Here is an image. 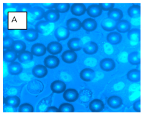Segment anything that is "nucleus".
I'll return each instance as SVG.
<instances>
[{"mask_svg":"<svg viewBox=\"0 0 146 116\" xmlns=\"http://www.w3.org/2000/svg\"><path fill=\"white\" fill-rule=\"evenodd\" d=\"M66 26L69 30L72 32L78 31L82 27V22L76 18H71L67 20Z\"/></svg>","mask_w":146,"mask_h":116,"instance_id":"obj_12","label":"nucleus"},{"mask_svg":"<svg viewBox=\"0 0 146 116\" xmlns=\"http://www.w3.org/2000/svg\"><path fill=\"white\" fill-rule=\"evenodd\" d=\"M117 23V21L113 20L109 18H104L101 22V27L106 31L111 32L116 29Z\"/></svg>","mask_w":146,"mask_h":116,"instance_id":"obj_17","label":"nucleus"},{"mask_svg":"<svg viewBox=\"0 0 146 116\" xmlns=\"http://www.w3.org/2000/svg\"><path fill=\"white\" fill-rule=\"evenodd\" d=\"M133 109L136 112H141V100L135 101L133 104Z\"/></svg>","mask_w":146,"mask_h":116,"instance_id":"obj_43","label":"nucleus"},{"mask_svg":"<svg viewBox=\"0 0 146 116\" xmlns=\"http://www.w3.org/2000/svg\"><path fill=\"white\" fill-rule=\"evenodd\" d=\"M33 54L31 52L25 50L18 55V60L21 63H27L33 60Z\"/></svg>","mask_w":146,"mask_h":116,"instance_id":"obj_28","label":"nucleus"},{"mask_svg":"<svg viewBox=\"0 0 146 116\" xmlns=\"http://www.w3.org/2000/svg\"><path fill=\"white\" fill-rule=\"evenodd\" d=\"M42 5L44 7V8L51 10V9H52L55 7L56 3H43Z\"/></svg>","mask_w":146,"mask_h":116,"instance_id":"obj_45","label":"nucleus"},{"mask_svg":"<svg viewBox=\"0 0 146 116\" xmlns=\"http://www.w3.org/2000/svg\"><path fill=\"white\" fill-rule=\"evenodd\" d=\"M128 61L133 65H138L141 63L140 54L138 52H133L128 55Z\"/></svg>","mask_w":146,"mask_h":116,"instance_id":"obj_34","label":"nucleus"},{"mask_svg":"<svg viewBox=\"0 0 146 116\" xmlns=\"http://www.w3.org/2000/svg\"><path fill=\"white\" fill-rule=\"evenodd\" d=\"M84 52L88 55H93L98 51V45L93 41H89L85 44L83 47Z\"/></svg>","mask_w":146,"mask_h":116,"instance_id":"obj_25","label":"nucleus"},{"mask_svg":"<svg viewBox=\"0 0 146 116\" xmlns=\"http://www.w3.org/2000/svg\"><path fill=\"white\" fill-rule=\"evenodd\" d=\"M14 40L10 36H6L3 38V48L4 49H12Z\"/></svg>","mask_w":146,"mask_h":116,"instance_id":"obj_40","label":"nucleus"},{"mask_svg":"<svg viewBox=\"0 0 146 116\" xmlns=\"http://www.w3.org/2000/svg\"><path fill=\"white\" fill-rule=\"evenodd\" d=\"M115 61L110 58H104L100 62V67L104 71H111L115 68Z\"/></svg>","mask_w":146,"mask_h":116,"instance_id":"obj_7","label":"nucleus"},{"mask_svg":"<svg viewBox=\"0 0 146 116\" xmlns=\"http://www.w3.org/2000/svg\"><path fill=\"white\" fill-rule=\"evenodd\" d=\"M21 103V100L20 97L17 95L7 96L4 99V103L7 106H10L13 108H17L19 107Z\"/></svg>","mask_w":146,"mask_h":116,"instance_id":"obj_14","label":"nucleus"},{"mask_svg":"<svg viewBox=\"0 0 146 116\" xmlns=\"http://www.w3.org/2000/svg\"><path fill=\"white\" fill-rule=\"evenodd\" d=\"M43 62L44 66L47 68L55 69L57 68L59 66V64H60V60L57 57L51 55H48V56L46 57Z\"/></svg>","mask_w":146,"mask_h":116,"instance_id":"obj_4","label":"nucleus"},{"mask_svg":"<svg viewBox=\"0 0 146 116\" xmlns=\"http://www.w3.org/2000/svg\"><path fill=\"white\" fill-rule=\"evenodd\" d=\"M31 6L29 4L27 3H23L20 4L17 7V11L20 12H30L31 10Z\"/></svg>","mask_w":146,"mask_h":116,"instance_id":"obj_41","label":"nucleus"},{"mask_svg":"<svg viewBox=\"0 0 146 116\" xmlns=\"http://www.w3.org/2000/svg\"><path fill=\"white\" fill-rule=\"evenodd\" d=\"M105 105L100 99H94L89 103V109L93 113H100L104 109Z\"/></svg>","mask_w":146,"mask_h":116,"instance_id":"obj_8","label":"nucleus"},{"mask_svg":"<svg viewBox=\"0 0 146 116\" xmlns=\"http://www.w3.org/2000/svg\"><path fill=\"white\" fill-rule=\"evenodd\" d=\"M34 111L33 105L28 103H25L19 106L18 112L20 113H33Z\"/></svg>","mask_w":146,"mask_h":116,"instance_id":"obj_39","label":"nucleus"},{"mask_svg":"<svg viewBox=\"0 0 146 116\" xmlns=\"http://www.w3.org/2000/svg\"><path fill=\"white\" fill-rule=\"evenodd\" d=\"M82 27L87 32H93L96 29L98 23L95 20L92 18H88L85 19L82 23Z\"/></svg>","mask_w":146,"mask_h":116,"instance_id":"obj_6","label":"nucleus"},{"mask_svg":"<svg viewBox=\"0 0 146 116\" xmlns=\"http://www.w3.org/2000/svg\"><path fill=\"white\" fill-rule=\"evenodd\" d=\"M108 18L110 19L115 20L116 21H119L122 20V18L124 17L123 12L119 9L113 8L111 10L108 11Z\"/></svg>","mask_w":146,"mask_h":116,"instance_id":"obj_27","label":"nucleus"},{"mask_svg":"<svg viewBox=\"0 0 146 116\" xmlns=\"http://www.w3.org/2000/svg\"><path fill=\"white\" fill-rule=\"evenodd\" d=\"M63 97L64 100L67 102H74L79 99V94L78 91L75 89L70 88L64 91Z\"/></svg>","mask_w":146,"mask_h":116,"instance_id":"obj_2","label":"nucleus"},{"mask_svg":"<svg viewBox=\"0 0 146 116\" xmlns=\"http://www.w3.org/2000/svg\"><path fill=\"white\" fill-rule=\"evenodd\" d=\"M46 113H59V109L56 106H49L46 111Z\"/></svg>","mask_w":146,"mask_h":116,"instance_id":"obj_44","label":"nucleus"},{"mask_svg":"<svg viewBox=\"0 0 146 116\" xmlns=\"http://www.w3.org/2000/svg\"><path fill=\"white\" fill-rule=\"evenodd\" d=\"M26 44L25 42L21 40H16L13 43L12 49L14 50L18 54H20L26 50Z\"/></svg>","mask_w":146,"mask_h":116,"instance_id":"obj_36","label":"nucleus"},{"mask_svg":"<svg viewBox=\"0 0 146 116\" xmlns=\"http://www.w3.org/2000/svg\"><path fill=\"white\" fill-rule=\"evenodd\" d=\"M99 5L102 8V11H110L114 8L115 4L114 3H100Z\"/></svg>","mask_w":146,"mask_h":116,"instance_id":"obj_42","label":"nucleus"},{"mask_svg":"<svg viewBox=\"0 0 146 116\" xmlns=\"http://www.w3.org/2000/svg\"><path fill=\"white\" fill-rule=\"evenodd\" d=\"M33 74L36 78H42L48 74L47 68L42 64H38L33 69Z\"/></svg>","mask_w":146,"mask_h":116,"instance_id":"obj_15","label":"nucleus"},{"mask_svg":"<svg viewBox=\"0 0 146 116\" xmlns=\"http://www.w3.org/2000/svg\"><path fill=\"white\" fill-rule=\"evenodd\" d=\"M18 53L14 50L12 49L4 50L3 52V59L7 63H12L15 62L18 58Z\"/></svg>","mask_w":146,"mask_h":116,"instance_id":"obj_24","label":"nucleus"},{"mask_svg":"<svg viewBox=\"0 0 146 116\" xmlns=\"http://www.w3.org/2000/svg\"><path fill=\"white\" fill-rule=\"evenodd\" d=\"M68 47L70 50L76 51H79L82 49V41L79 38H72L70 39L67 43Z\"/></svg>","mask_w":146,"mask_h":116,"instance_id":"obj_26","label":"nucleus"},{"mask_svg":"<svg viewBox=\"0 0 146 116\" xmlns=\"http://www.w3.org/2000/svg\"><path fill=\"white\" fill-rule=\"evenodd\" d=\"M49 25V22L46 21L41 20L36 23L35 26V29L37 31L38 33L43 34L47 32Z\"/></svg>","mask_w":146,"mask_h":116,"instance_id":"obj_32","label":"nucleus"},{"mask_svg":"<svg viewBox=\"0 0 146 116\" xmlns=\"http://www.w3.org/2000/svg\"><path fill=\"white\" fill-rule=\"evenodd\" d=\"M127 79L133 82H138L141 79V72L138 69H132L127 74Z\"/></svg>","mask_w":146,"mask_h":116,"instance_id":"obj_31","label":"nucleus"},{"mask_svg":"<svg viewBox=\"0 0 146 116\" xmlns=\"http://www.w3.org/2000/svg\"><path fill=\"white\" fill-rule=\"evenodd\" d=\"M107 104L111 108L117 109L122 105L123 101L121 97L117 95H113L108 99Z\"/></svg>","mask_w":146,"mask_h":116,"instance_id":"obj_20","label":"nucleus"},{"mask_svg":"<svg viewBox=\"0 0 146 116\" xmlns=\"http://www.w3.org/2000/svg\"><path fill=\"white\" fill-rule=\"evenodd\" d=\"M24 37L26 41L29 42H33L37 40L38 37V33L35 29H29L24 31Z\"/></svg>","mask_w":146,"mask_h":116,"instance_id":"obj_29","label":"nucleus"},{"mask_svg":"<svg viewBox=\"0 0 146 116\" xmlns=\"http://www.w3.org/2000/svg\"><path fill=\"white\" fill-rule=\"evenodd\" d=\"M128 15L132 18H139L141 15V6L139 5H133L130 7L127 11Z\"/></svg>","mask_w":146,"mask_h":116,"instance_id":"obj_33","label":"nucleus"},{"mask_svg":"<svg viewBox=\"0 0 146 116\" xmlns=\"http://www.w3.org/2000/svg\"><path fill=\"white\" fill-rule=\"evenodd\" d=\"M66 85L61 80H55L51 84V89L53 93L61 94L66 90Z\"/></svg>","mask_w":146,"mask_h":116,"instance_id":"obj_10","label":"nucleus"},{"mask_svg":"<svg viewBox=\"0 0 146 116\" xmlns=\"http://www.w3.org/2000/svg\"><path fill=\"white\" fill-rule=\"evenodd\" d=\"M86 8L83 3H74L71 7V12L76 16H82L85 14Z\"/></svg>","mask_w":146,"mask_h":116,"instance_id":"obj_13","label":"nucleus"},{"mask_svg":"<svg viewBox=\"0 0 146 116\" xmlns=\"http://www.w3.org/2000/svg\"><path fill=\"white\" fill-rule=\"evenodd\" d=\"M77 58V55L74 51L71 50H67L62 55V59L63 62L68 64L74 63Z\"/></svg>","mask_w":146,"mask_h":116,"instance_id":"obj_11","label":"nucleus"},{"mask_svg":"<svg viewBox=\"0 0 146 116\" xmlns=\"http://www.w3.org/2000/svg\"><path fill=\"white\" fill-rule=\"evenodd\" d=\"M47 48L42 43H35L33 45L31 49V52L36 57H42L46 54Z\"/></svg>","mask_w":146,"mask_h":116,"instance_id":"obj_5","label":"nucleus"},{"mask_svg":"<svg viewBox=\"0 0 146 116\" xmlns=\"http://www.w3.org/2000/svg\"><path fill=\"white\" fill-rule=\"evenodd\" d=\"M96 74L93 69L85 68L80 72V77L84 82H91L94 79Z\"/></svg>","mask_w":146,"mask_h":116,"instance_id":"obj_9","label":"nucleus"},{"mask_svg":"<svg viewBox=\"0 0 146 116\" xmlns=\"http://www.w3.org/2000/svg\"><path fill=\"white\" fill-rule=\"evenodd\" d=\"M127 37L132 42H138L140 40V30L137 29L130 30L128 33Z\"/></svg>","mask_w":146,"mask_h":116,"instance_id":"obj_35","label":"nucleus"},{"mask_svg":"<svg viewBox=\"0 0 146 116\" xmlns=\"http://www.w3.org/2000/svg\"><path fill=\"white\" fill-rule=\"evenodd\" d=\"M9 73L13 76H17L21 73L23 71V67L21 63L19 62H13L9 64L7 66Z\"/></svg>","mask_w":146,"mask_h":116,"instance_id":"obj_19","label":"nucleus"},{"mask_svg":"<svg viewBox=\"0 0 146 116\" xmlns=\"http://www.w3.org/2000/svg\"><path fill=\"white\" fill-rule=\"evenodd\" d=\"M118 32L120 33H125V32H129L130 30V24L127 20H121L119 21L117 23L116 29Z\"/></svg>","mask_w":146,"mask_h":116,"instance_id":"obj_30","label":"nucleus"},{"mask_svg":"<svg viewBox=\"0 0 146 116\" xmlns=\"http://www.w3.org/2000/svg\"><path fill=\"white\" fill-rule=\"evenodd\" d=\"M70 35V30L65 27H58L54 31V35L58 41L68 39Z\"/></svg>","mask_w":146,"mask_h":116,"instance_id":"obj_3","label":"nucleus"},{"mask_svg":"<svg viewBox=\"0 0 146 116\" xmlns=\"http://www.w3.org/2000/svg\"><path fill=\"white\" fill-rule=\"evenodd\" d=\"M122 39V35L117 32H112L108 34L107 36V40L108 42L112 45H116L119 44Z\"/></svg>","mask_w":146,"mask_h":116,"instance_id":"obj_22","label":"nucleus"},{"mask_svg":"<svg viewBox=\"0 0 146 116\" xmlns=\"http://www.w3.org/2000/svg\"><path fill=\"white\" fill-rule=\"evenodd\" d=\"M27 90L31 94H39L43 89L44 86L42 82L37 80H34L29 82L27 84Z\"/></svg>","mask_w":146,"mask_h":116,"instance_id":"obj_1","label":"nucleus"},{"mask_svg":"<svg viewBox=\"0 0 146 116\" xmlns=\"http://www.w3.org/2000/svg\"><path fill=\"white\" fill-rule=\"evenodd\" d=\"M58 109L60 113H73L75 111L74 106L69 103L61 104Z\"/></svg>","mask_w":146,"mask_h":116,"instance_id":"obj_38","label":"nucleus"},{"mask_svg":"<svg viewBox=\"0 0 146 116\" xmlns=\"http://www.w3.org/2000/svg\"><path fill=\"white\" fill-rule=\"evenodd\" d=\"M87 14L91 18H97L102 15V9L98 4H92L86 9Z\"/></svg>","mask_w":146,"mask_h":116,"instance_id":"obj_18","label":"nucleus"},{"mask_svg":"<svg viewBox=\"0 0 146 116\" xmlns=\"http://www.w3.org/2000/svg\"><path fill=\"white\" fill-rule=\"evenodd\" d=\"M48 52L53 55H56L60 54L62 51V45L57 41H52L47 46Z\"/></svg>","mask_w":146,"mask_h":116,"instance_id":"obj_16","label":"nucleus"},{"mask_svg":"<svg viewBox=\"0 0 146 116\" xmlns=\"http://www.w3.org/2000/svg\"><path fill=\"white\" fill-rule=\"evenodd\" d=\"M29 13L34 20H42L43 17H44L45 12L44 10L41 7H32Z\"/></svg>","mask_w":146,"mask_h":116,"instance_id":"obj_23","label":"nucleus"},{"mask_svg":"<svg viewBox=\"0 0 146 116\" xmlns=\"http://www.w3.org/2000/svg\"><path fill=\"white\" fill-rule=\"evenodd\" d=\"M55 10L60 13H66L70 10V4L69 3H56Z\"/></svg>","mask_w":146,"mask_h":116,"instance_id":"obj_37","label":"nucleus"},{"mask_svg":"<svg viewBox=\"0 0 146 116\" xmlns=\"http://www.w3.org/2000/svg\"><path fill=\"white\" fill-rule=\"evenodd\" d=\"M60 13L54 9L48 10L45 13L44 19L49 23H55L60 19Z\"/></svg>","mask_w":146,"mask_h":116,"instance_id":"obj_21","label":"nucleus"}]
</instances>
